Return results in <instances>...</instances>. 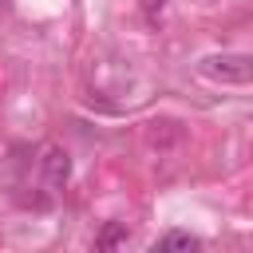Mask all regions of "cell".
<instances>
[{"label": "cell", "mask_w": 253, "mask_h": 253, "mask_svg": "<svg viewBox=\"0 0 253 253\" xmlns=\"http://www.w3.org/2000/svg\"><path fill=\"white\" fill-rule=\"evenodd\" d=\"M202 71L210 79H221V83H249L253 59L249 55H210V59H202Z\"/></svg>", "instance_id": "1"}, {"label": "cell", "mask_w": 253, "mask_h": 253, "mask_svg": "<svg viewBox=\"0 0 253 253\" xmlns=\"http://www.w3.org/2000/svg\"><path fill=\"white\" fill-rule=\"evenodd\" d=\"M40 170H43V182H47L51 190H63L67 178H71V154H67L63 146H43Z\"/></svg>", "instance_id": "2"}, {"label": "cell", "mask_w": 253, "mask_h": 253, "mask_svg": "<svg viewBox=\"0 0 253 253\" xmlns=\"http://www.w3.org/2000/svg\"><path fill=\"white\" fill-rule=\"evenodd\" d=\"M123 241H126V221H107V225L99 229V237H95L99 249H115V245H123Z\"/></svg>", "instance_id": "3"}, {"label": "cell", "mask_w": 253, "mask_h": 253, "mask_svg": "<svg viewBox=\"0 0 253 253\" xmlns=\"http://www.w3.org/2000/svg\"><path fill=\"white\" fill-rule=\"evenodd\" d=\"M202 241L194 237V233H182V229H170V233H162L158 237V249H198Z\"/></svg>", "instance_id": "4"}, {"label": "cell", "mask_w": 253, "mask_h": 253, "mask_svg": "<svg viewBox=\"0 0 253 253\" xmlns=\"http://www.w3.org/2000/svg\"><path fill=\"white\" fill-rule=\"evenodd\" d=\"M182 138V130H178V123H150V142L154 146H166V142H178Z\"/></svg>", "instance_id": "5"}]
</instances>
